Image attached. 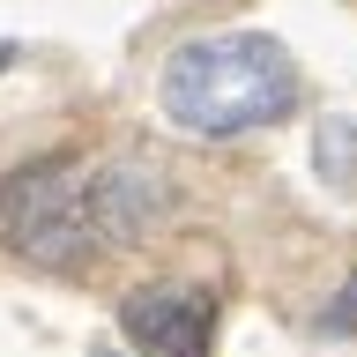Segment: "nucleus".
<instances>
[{"label":"nucleus","instance_id":"obj_1","mask_svg":"<svg viewBox=\"0 0 357 357\" xmlns=\"http://www.w3.org/2000/svg\"><path fill=\"white\" fill-rule=\"evenodd\" d=\"M298 60L283 38L268 30H216V38H186L156 75V112L194 142H231V134L275 127L298 112Z\"/></svg>","mask_w":357,"mask_h":357},{"label":"nucleus","instance_id":"obj_2","mask_svg":"<svg viewBox=\"0 0 357 357\" xmlns=\"http://www.w3.org/2000/svg\"><path fill=\"white\" fill-rule=\"evenodd\" d=\"M0 253L45 268V275H82L97 253L89 223V172L75 156H30L0 172Z\"/></svg>","mask_w":357,"mask_h":357},{"label":"nucleus","instance_id":"obj_3","mask_svg":"<svg viewBox=\"0 0 357 357\" xmlns=\"http://www.w3.org/2000/svg\"><path fill=\"white\" fill-rule=\"evenodd\" d=\"M119 328L149 357H208L216 342V298L194 283H142L119 298Z\"/></svg>","mask_w":357,"mask_h":357},{"label":"nucleus","instance_id":"obj_4","mask_svg":"<svg viewBox=\"0 0 357 357\" xmlns=\"http://www.w3.org/2000/svg\"><path fill=\"white\" fill-rule=\"evenodd\" d=\"M164 216H172V186H164L156 164H142V156H105V164L89 172L97 245H142Z\"/></svg>","mask_w":357,"mask_h":357},{"label":"nucleus","instance_id":"obj_5","mask_svg":"<svg viewBox=\"0 0 357 357\" xmlns=\"http://www.w3.org/2000/svg\"><path fill=\"white\" fill-rule=\"evenodd\" d=\"M312 164H320L328 186H350L357 178V119L350 112H328V119L312 127Z\"/></svg>","mask_w":357,"mask_h":357},{"label":"nucleus","instance_id":"obj_6","mask_svg":"<svg viewBox=\"0 0 357 357\" xmlns=\"http://www.w3.org/2000/svg\"><path fill=\"white\" fill-rule=\"evenodd\" d=\"M320 335H357V275L335 290V305H320Z\"/></svg>","mask_w":357,"mask_h":357},{"label":"nucleus","instance_id":"obj_7","mask_svg":"<svg viewBox=\"0 0 357 357\" xmlns=\"http://www.w3.org/2000/svg\"><path fill=\"white\" fill-rule=\"evenodd\" d=\"M8 60H15V45H8V38H0V75H8Z\"/></svg>","mask_w":357,"mask_h":357}]
</instances>
